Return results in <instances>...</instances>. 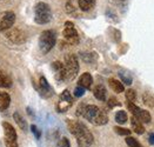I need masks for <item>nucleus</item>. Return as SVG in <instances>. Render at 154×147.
I'll use <instances>...</instances> for the list:
<instances>
[{
  "label": "nucleus",
  "instance_id": "nucleus-32",
  "mask_svg": "<svg viewBox=\"0 0 154 147\" xmlns=\"http://www.w3.org/2000/svg\"><path fill=\"white\" fill-rule=\"evenodd\" d=\"M108 106L111 107V108H113V107H116V106H120V103L116 100V98H109V100H108Z\"/></svg>",
  "mask_w": 154,
  "mask_h": 147
},
{
  "label": "nucleus",
  "instance_id": "nucleus-14",
  "mask_svg": "<svg viewBox=\"0 0 154 147\" xmlns=\"http://www.w3.org/2000/svg\"><path fill=\"white\" fill-rule=\"evenodd\" d=\"M2 127H4V132H5V140H8V141H17V132L14 130L11 124L8 122H2Z\"/></svg>",
  "mask_w": 154,
  "mask_h": 147
},
{
  "label": "nucleus",
  "instance_id": "nucleus-30",
  "mask_svg": "<svg viewBox=\"0 0 154 147\" xmlns=\"http://www.w3.org/2000/svg\"><path fill=\"white\" fill-rule=\"evenodd\" d=\"M84 94H85V88L81 87V86H77L75 90H74V95H75L77 98H80V96H82Z\"/></svg>",
  "mask_w": 154,
  "mask_h": 147
},
{
  "label": "nucleus",
  "instance_id": "nucleus-4",
  "mask_svg": "<svg viewBox=\"0 0 154 147\" xmlns=\"http://www.w3.org/2000/svg\"><path fill=\"white\" fill-rule=\"evenodd\" d=\"M65 72L66 80H73L79 72V61L74 54H68L65 57Z\"/></svg>",
  "mask_w": 154,
  "mask_h": 147
},
{
  "label": "nucleus",
  "instance_id": "nucleus-20",
  "mask_svg": "<svg viewBox=\"0 0 154 147\" xmlns=\"http://www.w3.org/2000/svg\"><path fill=\"white\" fill-rule=\"evenodd\" d=\"M13 119H14V121L17 122V125L23 130V131H27V122H26V120L18 113V112H15L14 114H13Z\"/></svg>",
  "mask_w": 154,
  "mask_h": 147
},
{
  "label": "nucleus",
  "instance_id": "nucleus-8",
  "mask_svg": "<svg viewBox=\"0 0 154 147\" xmlns=\"http://www.w3.org/2000/svg\"><path fill=\"white\" fill-rule=\"evenodd\" d=\"M15 23V14L12 11H6L0 14V32L10 29Z\"/></svg>",
  "mask_w": 154,
  "mask_h": 147
},
{
  "label": "nucleus",
  "instance_id": "nucleus-35",
  "mask_svg": "<svg viewBox=\"0 0 154 147\" xmlns=\"http://www.w3.org/2000/svg\"><path fill=\"white\" fill-rule=\"evenodd\" d=\"M148 140H149V142H151L152 145H154V133L149 134V136H148Z\"/></svg>",
  "mask_w": 154,
  "mask_h": 147
},
{
  "label": "nucleus",
  "instance_id": "nucleus-28",
  "mask_svg": "<svg viewBox=\"0 0 154 147\" xmlns=\"http://www.w3.org/2000/svg\"><path fill=\"white\" fill-rule=\"evenodd\" d=\"M114 131H116V133L119 134V135H126V136H128L129 134H131V130L122 128V127H119V126L114 127Z\"/></svg>",
  "mask_w": 154,
  "mask_h": 147
},
{
  "label": "nucleus",
  "instance_id": "nucleus-21",
  "mask_svg": "<svg viewBox=\"0 0 154 147\" xmlns=\"http://www.w3.org/2000/svg\"><path fill=\"white\" fill-rule=\"evenodd\" d=\"M78 2H79L80 10L84 11V12H87V11H90L91 8L94 6L95 0H79Z\"/></svg>",
  "mask_w": 154,
  "mask_h": 147
},
{
  "label": "nucleus",
  "instance_id": "nucleus-9",
  "mask_svg": "<svg viewBox=\"0 0 154 147\" xmlns=\"http://www.w3.org/2000/svg\"><path fill=\"white\" fill-rule=\"evenodd\" d=\"M67 125H68L69 132L73 134L75 138H79L80 135H82L85 132L88 131V128L82 122H80V121H68Z\"/></svg>",
  "mask_w": 154,
  "mask_h": 147
},
{
  "label": "nucleus",
  "instance_id": "nucleus-6",
  "mask_svg": "<svg viewBox=\"0 0 154 147\" xmlns=\"http://www.w3.org/2000/svg\"><path fill=\"white\" fill-rule=\"evenodd\" d=\"M73 105V96L71 95L68 90H65L63 93L59 96V101L57 104V111L59 113L67 112Z\"/></svg>",
  "mask_w": 154,
  "mask_h": 147
},
{
  "label": "nucleus",
  "instance_id": "nucleus-18",
  "mask_svg": "<svg viewBox=\"0 0 154 147\" xmlns=\"http://www.w3.org/2000/svg\"><path fill=\"white\" fill-rule=\"evenodd\" d=\"M131 126H132V130L137 134L145 133V127H143L142 122H140V121L138 120L137 118H134V117L131 118Z\"/></svg>",
  "mask_w": 154,
  "mask_h": 147
},
{
  "label": "nucleus",
  "instance_id": "nucleus-15",
  "mask_svg": "<svg viewBox=\"0 0 154 147\" xmlns=\"http://www.w3.org/2000/svg\"><path fill=\"white\" fill-rule=\"evenodd\" d=\"M92 82H93V78L90 73H84L80 78H79V82H78V86H81L84 87L85 90H88L92 86Z\"/></svg>",
  "mask_w": 154,
  "mask_h": 147
},
{
  "label": "nucleus",
  "instance_id": "nucleus-3",
  "mask_svg": "<svg viewBox=\"0 0 154 147\" xmlns=\"http://www.w3.org/2000/svg\"><path fill=\"white\" fill-rule=\"evenodd\" d=\"M52 19V11L46 2H38L34 7V20L37 24L44 25Z\"/></svg>",
  "mask_w": 154,
  "mask_h": 147
},
{
  "label": "nucleus",
  "instance_id": "nucleus-11",
  "mask_svg": "<svg viewBox=\"0 0 154 147\" xmlns=\"http://www.w3.org/2000/svg\"><path fill=\"white\" fill-rule=\"evenodd\" d=\"M39 91L44 98H50L53 95V88L50 86L48 81L46 80L45 77H40L39 79Z\"/></svg>",
  "mask_w": 154,
  "mask_h": 147
},
{
  "label": "nucleus",
  "instance_id": "nucleus-17",
  "mask_svg": "<svg viewBox=\"0 0 154 147\" xmlns=\"http://www.w3.org/2000/svg\"><path fill=\"white\" fill-rule=\"evenodd\" d=\"M11 104V96L10 94L6 92H0V111H5L7 109Z\"/></svg>",
  "mask_w": 154,
  "mask_h": 147
},
{
  "label": "nucleus",
  "instance_id": "nucleus-16",
  "mask_svg": "<svg viewBox=\"0 0 154 147\" xmlns=\"http://www.w3.org/2000/svg\"><path fill=\"white\" fill-rule=\"evenodd\" d=\"M93 94H94V96H95L98 100L105 101V100H106V95H107V91H106V88L103 87V85H98V86L94 87Z\"/></svg>",
  "mask_w": 154,
  "mask_h": 147
},
{
  "label": "nucleus",
  "instance_id": "nucleus-24",
  "mask_svg": "<svg viewBox=\"0 0 154 147\" xmlns=\"http://www.w3.org/2000/svg\"><path fill=\"white\" fill-rule=\"evenodd\" d=\"M128 120V117H127V113L125 111H118L116 113V121L120 125H124L126 124Z\"/></svg>",
  "mask_w": 154,
  "mask_h": 147
},
{
  "label": "nucleus",
  "instance_id": "nucleus-23",
  "mask_svg": "<svg viewBox=\"0 0 154 147\" xmlns=\"http://www.w3.org/2000/svg\"><path fill=\"white\" fill-rule=\"evenodd\" d=\"M119 77H120V79H121V81H122L124 84H126V85H132L133 78H132L131 73L126 72V71H119Z\"/></svg>",
  "mask_w": 154,
  "mask_h": 147
},
{
  "label": "nucleus",
  "instance_id": "nucleus-5",
  "mask_svg": "<svg viewBox=\"0 0 154 147\" xmlns=\"http://www.w3.org/2000/svg\"><path fill=\"white\" fill-rule=\"evenodd\" d=\"M63 35H64L65 40L71 45H78L79 44V35H78L77 29L74 28L73 23L71 21H66L65 23V28L63 31Z\"/></svg>",
  "mask_w": 154,
  "mask_h": 147
},
{
  "label": "nucleus",
  "instance_id": "nucleus-2",
  "mask_svg": "<svg viewBox=\"0 0 154 147\" xmlns=\"http://www.w3.org/2000/svg\"><path fill=\"white\" fill-rule=\"evenodd\" d=\"M57 41V34L53 29L44 31L39 37V48L44 54L48 53L54 47Z\"/></svg>",
  "mask_w": 154,
  "mask_h": 147
},
{
  "label": "nucleus",
  "instance_id": "nucleus-36",
  "mask_svg": "<svg viewBox=\"0 0 154 147\" xmlns=\"http://www.w3.org/2000/svg\"><path fill=\"white\" fill-rule=\"evenodd\" d=\"M122 1H124V0H122Z\"/></svg>",
  "mask_w": 154,
  "mask_h": 147
},
{
  "label": "nucleus",
  "instance_id": "nucleus-12",
  "mask_svg": "<svg viewBox=\"0 0 154 147\" xmlns=\"http://www.w3.org/2000/svg\"><path fill=\"white\" fill-rule=\"evenodd\" d=\"M52 68L55 72V79L58 81L66 80V72H65V66L60 61H54L52 64Z\"/></svg>",
  "mask_w": 154,
  "mask_h": 147
},
{
  "label": "nucleus",
  "instance_id": "nucleus-25",
  "mask_svg": "<svg viewBox=\"0 0 154 147\" xmlns=\"http://www.w3.org/2000/svg\"><path fill=\"white\" fill-rule=\"evenodd\" d=\"M142 101L146 106L148 107H154V95L148 92L142 94Z\"/></svg>",
  "mask_w": 154,
  "mask_h": 147
},
{
  "label": "nucleus",
  "instance_id": "nucleus-1",
  "mask_svg": "<svg viewBox=\"0 0 154 147\" xmlns=\"http://www.w3.org/2000/svg\"><path fill=\"white\" fill-rule=\"evenodd\" d=\"M82 117L86 120H88L93 125H97V126L106 125L108 121L107 113L95 105H86L85 109H84V113H82Z\"/></svg>",
  "mask_w": 154,
  "mask_h": 147
},
{
  "label": "nucleus",
  "instance_id": "nucleus-13",
  "mask_svg": "<svg viewBox=\"0 0 154 147\" xmlns=\"http://www.w3.org/2000/svg\"><path fill=\"white\" fill-rule=\"evenodd\" d=\"M93 141H94V136L90 131L85 132L82 135L77 138V142L79 147H90L93 144Z\"/></svg>",
  "mask_w": 154,
  "mask_h": 147
},
{
  "label": "nucleus",
  "instance_id": "nucleus-26",
  "mask_svg": "<svg viewBox=\"0 0 154 147\" xmlns=\"http://www.w3.org/2000/svg\"><path fill=\"white\" fill-rule=\"evenodd\" d=\"M125 95H126V99L128 100V103H133L134 104V101L137 100V93H135L134 90H127Z\"/></svg>",
  "mask_w": 154,
  "mask_h": 147
},
{
  "label": "nucleus",
  "instance_id": "nucleus-10",
  "mask_svg": "<svg viewBox=\"0 0 154 147\" xmlns=\"http://www.w3.org/2000/svg\"><path fill=\"white\" fill-rule=\"evenodd\" d=\"M7 38L10 39V40L12 41L13 44H23V42H25L26 40V37H25V33L23 32V31H20V29H18V28H14V29H11L10 32H7Z\"/></svg>",
  "mask_w": 154,
  "mask_h": 147
},
{
  "label": "nucleus",
  "instance_id": "nucleus-27",
  "mask_svg": "<svg viewBox=\"0 0 154 147\" xmlns=\"http://www.w3.org/2000/svg\"><path fill=\"white\" fill-rule=\"evenodd\" d=\"M126 144L129 147H142V145L135 139V138H132V136H127L126 138Z\"/></svg>",
  "mask_w": 154,
  "mask_h": 147
},
{
  "label": "nucleus",
  "instance_id": "nucleus-34",
  "mask_svg": "<svg viewBox=\"0 0 154 147\" xmlns=\"http://www.w3.org/2000/svg\"><path fill=\"white\" fill-rule=\"evenodd\" d=\"M85 106H86V105H84V104L79 105V107H78V112H77L78 115H82V113H84V109H85Z\"/></svg>",
  "mask_w": 154,
  "mask_h": 147
},
{
  "label": "nucleus",
  "instance_id": "nucleus-22",
  "mask_svg": "<svg viewBox=\"0 0 154 147\" xmlns=\"http://www.w3.org/2000/svg\"><path fill=\"white\" fill-rule=\"evenodd\" d=\"M12 86V80L8 75H6L4 72L0 71V87H11Z\"/></svg>",
  "mask_w": 154,
  "mask_h": 147
},
{
  "label": "nucleus",
  "instance_id": "nucleus-33",
  "mask_svg": "<svg viewBox=\"0 0 154 147\" xmlns=\"http://www.w3.org/2000/svg\"><path fill=\"white\" fill-rule=\"evenodd\" d=\"M5 145H6V147H19L18 141H8V140H5Z\"/></svg>",
  "mask_w": 154,
  "mask_h": 147
},
{
  "label": "nucleus",
  "instance_id": "nucleus-7",
  "mask_svg": "<svg viewBox=\"0 0 154 147\" xmlns=\"http://www.w3.org/2000/svg\"><path fill=\"white\" fill-rule=\"evenodd\" d=\"M127 107H128L129 111L132 112L133 117L137 118L140 122H142V124H148V122H151L152 117H151L149 112H147V111H145V109H140L138 106H135L133 103H128V104H127Z\"/></svg>",
  "mask_w": 154,
  "mask_h": 147
},
{
  "label": "nucleus",
  "instance_id": "nucleus-29",
  "mask_svg": "<svg viewBox=\"0 0 154 147\" xmlns=\"http://www.w3.org/2000/svg\"><path fill=\"white\" fill-rule=\"evenodd\" d=\"M58 147H71V144H69V140L67 138H61L59 141H58Z\"/></svg>",
  "mask_w": 154,
  "mask_h": 147
},
{
  "label": "nucleus",
  "instance_id": "nucleus-19",
  "mask_svg": "<svg viewBox=\"0 0 154 147\" xmlns=\"http://www.w3.org/2000/svg\"><path fill=\"white\" fill-rule=\"evenodd\" d=\"M108 84H109L111 88H112L116 93H121V92L125 91L124 85L121 84V81L116 80V79H109V80H108Z\"/></svg>",
  "mask_w": 154,
  "mask_h": 147
},
{
  "label": "nucleus",
  "instance_id": "nucleus-31",
  "mask_svg": "<svg viewBox=\"0 0 154 147\" xmlns=\"http://www.w3.org/2000/svg\"><path fill=\"white\" fill-rule=\"evenodd\" d=\"M31 131H32V133L34 134V136L37 138V139H40V136H41V133H40V131H39V128L35 126V125H32L31 126Z\"/></svg>",
  "mask_w": 154,
  "mask_h": 147
}]
</instances>
